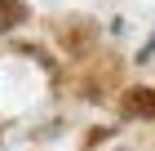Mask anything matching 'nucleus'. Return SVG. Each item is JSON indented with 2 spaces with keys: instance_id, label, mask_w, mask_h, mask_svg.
<instances>
[{
  "instance_id": "nucleus-1",
  "label": "nucleus",
  "mask_w": 155,
  "mask_h": 151,
  "mask_svg": "<svg viewBox=\"0 0 155 151\" xmlns=\"http://www.w3.org/2000/svg\"><path fill=\"white\" fill-rule=\"evenodd\" d=\"M27 0H0V31H13L18 22H27Z\"/></svg>"
},
{
  "instance_id": "nucleus-2",
  "label": "nucleus",
  "mask_w": 155,
  "mask_h": 151,
  "mask_svg": "<svg viewBox=\"0 0 155 151\" xmlns=\"http://www.w3.org/2000/svg\"><path fill=\"white\" fill-rule=\"evenodd\" d=\"M151 53H155V31H151V40H146V49H142V58H137V62H151Z\"/></svg>"
}]
</instances>
